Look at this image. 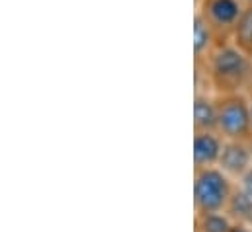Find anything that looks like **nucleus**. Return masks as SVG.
Masks as SVG:
<instances>
[{
  "label": "nucleus",
  "mask_w": 252,
  "mask_h": 232,
  "mask_svg": "<svg viewBox=\"0 0 252 232\" xmlns=\"http://www.w3.org/2000/svg\"><path fill=\"white\" fill-rule=\"evenodd\" d=\"M225 139L217 131H193V168L217 166Z\"/></svg>",
  "instance_id": "nucleus-6"
},
{
  "label": "nucleus",
  "mask_w": 252,
  "mask_h": 232,
  "mask_svg": "<svg viewBox=\"0 0 252 232\" xmlns=\"http://www.w3.org/2000/svg\"><path fill=\"white\" fill-rule=\"evenodd\" d=\"M233 219L227 211L217 213H195V232H229Z\"/></svg>",
  "instance_id": "nucleus-11"
},
{
  "label": "nucleus",
  "mask_w": 252,
  "mask_h": 232,
  "mask_svg": "<svg viewBox=\"0 0 252 232\" xmlns=\"http://www.w3.org/2000/svg\"><path fill=\"white\" fill-rule=\"evenodd\" d=\"M195 2H199V0H195Z\"/></svg>",
  "instance_id": "nucleus-16"
},
{
  "label": "nucleus",
  "mask_w": 252,
  "mask_h": 232,
  "mask_svg": "<svg viewBox=\"0 0 252 232\" xmlns=\"http://www.w3.org/2000/svg\"><path fill=\"white\" fill-rule=\"evenodd\" d=\"M221 168H199L193 174V207L195 213L225 211L237 183Z\"/></svg>",
  "instance_id": "nucleus-2"
},
{
  "label": "nucleus",
  "mask_w": 252,
  "mask_h": 232,
  "mask_svg": "<svg viewBox=\"0 0 252 232\" xmlns=\"http://www.w3.org/2000/svg\"><path fill=\"white\" fill-rule=\"evenodd\" d=\"M219 35L215 33V29L207 24V20L195 12L193 16V57H195V68L203 66V62L211 55V51L215 49V45L219 43Z\"/></svg>",
  "instance_id": "nucleus-7"
},
{
  "label": "nucleus",
  "mask_w": 252,
  "mask_h": 232,
  "mask_svg": "<svg viewBox=\"0 0 252 232\" xmlns=\"http://www.w3.org/2000/svg\"><path fill=\"white\" fill-rule=\"evenodd\" d=\"M193 131H217V98L201 90L193 98Z\"/></svg>",
  "instance_id": "nucleus-8"
},
{
  "label": "nucleus",
  "mask_w": 252,
  "mask_h": 232,
  "mask_svg": "<svg viewBox=\"0 0 252 232\" xmlns=\"http://www.w3.org/2000/svg\"><path fill=\"white\" fill-rule=\"evenodd\" d=\"M237 185H239L243 191H247V193L252 197V166L245 172V174H243V177L237 181Z\"/></svg>",
  "instance_id": "nucleus-12"
},
{
  "label": "nucleus",
  "mask_w": 252,
  "mask_h": 232,
  "mask_svg": "<svg viewBox=\"0 0 252 232\" xmlns=\"http://www.w3.org/2000/svg\"><path fill=\"white\" fill-rule=\"evenodd\" d=\"M247 4V0H199L195 2V12H199L207 20L219 39H229Z\"/></svg>",
  "instance_id": "nucleus-4"
},
{
  "label": "nucleus",
  "mask_w": 252,
  "mask_h": 232,
  "mask_svg": "<svg viewBox=\"0 0 252 232\" xmlns=\"http://www.w3.org/2000/svg\"><path fill=\"white\" fill-rule=\"evenodd\" d=\"M251 166H252L251 141L225 139L223 150H221V156H219V162H217V168H221L231 179L239 181Z\"/></svg>",
  "instance_id": "nucleus-5"
},
{
  "label": "nucleus",
  "mask_w": 252,
  "mask_h": 232,
  "mask_svg": "<svg viewBox=\"0 0 252 232\" xmlns=\"http://www.w3.org/2000/svg\"><path fill=\"white\" fill-rule=\"evenodd\" d=\"M205 80L215 94H233L252 88V57L231 39H221L203 62Z\"/></svg>",
  "instance_id": "nucleus-1"
},
{
  "label": "nucleus",
  "mask_w": 252,
  "mask_h": 232,
  "mask_svg": "<svg viewBox=\"0 0 252 232\" xmlns=\"http://www.w3.org/2000/svg\"><path fill=\"white\" fill-rule=\"evenodd\" d=\"M249 100H251V119H252V88L249 90Z\"/></svg>",
  "instance_id": "nucleus-14"
},
{
  "label": "nucleus",
  "mask_w": 252,
  "mask_h": 232,
  "mask_svg": "<svg viewBox=\"0 0 252 232\" xmlns=\"http://www.w3.org/2000/svg\"><path fill=\"white\" fill-rule=\"evenodd\" d=\"M229 39H231L239 49H243L247 55L252 57V2L247 4L245 12H243V16L239 18L237 26L233 28Z\"/></svg>",
  "instance_id": "nucleus-10"
},
{
  "label": "nucleus",
  "mask_w": 252,
  "mask_h": 232,
  "mask_svg": "<svg viewBox=\"0 0 252 232\" xmlns=\"http://www.w3.org/2000/svg\"><path fill=\"white\" fill-rule=\"evenodd\" d=\"M229 232H252V227L243 225V223H235V221H233V227H231V231Z\"/></svg>",
  "instance_id": "nucleus-13"
},
{
  "label": "nucleus",
  "mask_w": 252,
  "mask_h": 232,
  "mask_svg": "<svg viewBox=\"0 0 252 232\" xmlns=\"http://www.w3.org/2000/svg\"><path fill=\"white\" fill-rule=\"evenodd\" d=\"M217 98V133L223 139L252 141L251 100L247 92L215 94Z\"/></svg>",
  "instance_id": "nucleus-3"
},
{
  "label": "nucleus",
  "mask_w": 252,
  "mask_h": 232,
  "mask_svg": "<svg viewBox=\"0 0 252 232\" xmlns=\"http://www.w3.org/2000/svg\"><path fill=\"white\" fill-rule=\"evenodd\" d=\"M247 2H249V4H251V2H252V0H247Z\"/></svg>",
  "instance_id": "nucleus-15"
},
{
  "label": "nucleus",
  "mask_w": 252,
  "mask_h": 232,
  "mask_svg": "<svg viewBox=\"0 0 252 232\" xmlns=\"http://www.w3.org/2000/svg\"><path fill=\"white\" fill-rule=\"evenodd\" d=\"M225 211L235 223H243V225L252 227V197L247 191H243L239 185H235Z\"/></svg>",
  "instance_id": "nucleus-9"
}]
</instances>
